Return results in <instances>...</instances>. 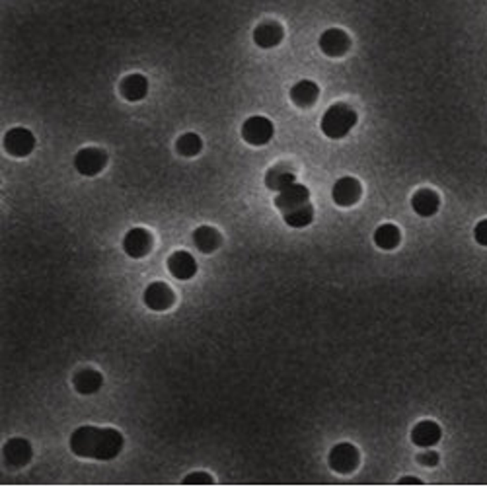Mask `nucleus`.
Segmentation results:
<instances>
[{
	"label": "nucleus",
	"mask_w": 487,
	"mask_h": 487,
	"mask_svg": "<svg viewBox=\"0 0 487 487\" xmlns=\"http://www.w3.org/2000/svg\"><path fill=\"white\" fill-rule=\"evenodd\" d=\"M440 207V197L433 189H417L411 197V209L416 211L419 216H433Z\"/></svg>",
	"instance_id": "obj_15"
},
{
	"label": "nucleus",
	"mask_w": 487,
	"mask_h": 487,
	"mask_svg": "<svg viewBox=\"0 0 487 487\" xmlns=\"http://www.w3.org/2000/svg\"><path fill=\"white\" fill-rule=\"evenodd\" d=\"M318 45L322 49V53L328 57H344L349 47H351V40L344 30L339 28H331L319 35Z\"/></svg>",
	"instance_id": "obj_7"
},
{
	"label": "nucleus",
	"mask_w": 487,
	"mask_h": 487,
	"mask_svg": "<svg viewBox=\"0 0 487 487\" xmlns=\"http://www.w3.org/2000/svg\"><path fill=\"white\" fill-rule=\"evenodd\" d=\"M401 234L396 224H382L375 230V244L380 250H394L398 248Z\"/></svg>",
	"instance_id": "obj_22"
},
{
	"label": "nucleus",
	"mask_w": 487,
	"mask_h": 487,
	"mask_svg": "<svg viewBox=\"0 0 487 487\" xmlns=\"http://www.w3.org/2000/svg\"><path fill=\"white\" fill-rule=\"evenodd\" d=\"M310 203V192L308 187L303 184H293L285 187L283 192H279V195L275 197V207L279 209L281 213H288L293 209H298Z\"/></svg>",
	"instance_id": "obj_10"
},
{
	"label": "nucleus",
	"mask_w": 487,
	"mask_h": 487,
	"mask_svg": "<svg viewBox=\"0 0 487 487\" xmlns=\"http://www.w3.org/2000/svg\"><path fill=\"white\" fill-rule=\"evenodd\" d=\"M143 300H144V304L151 308V310L162 312V310H168L170 306L174 304V300H176V296H174L172 288H170L166 283H162V281H154V283H151L148 287L144 288Z\"/></svg>",
	"instance_id": "obj_11"
},
{
	"label": "nucleus",
	"mask_w": 487,
	"mask_h": 487,
	"mask_svg": "<svg viewBox=\"0 0 487 487\" xmlns=\"http://www.w3.org/2000/svg\"><path fill=\"white\" fill-rule=\"evenodd\" d=\"M152 250V236L151 232L144 228H131L123 238V252L133 259L148 256Z\"/></svg>",
	"instance_id": "obj_9"
},
{
	"label": "nucleus",
	"mask_w": 487,
	"mask_h": 487,
	"mask_svg": "<svg viewBox=\"0 0 487 487\" xmlns=\"http://www.w3.org/2000/svg\"><path fill=\"white\" fill-rule=\"evenodd\" d=\"M121 94L127 102H141L148 94V78L143 74H129L121 80Z\"/></svg>",
	"instance_id": "obj_18"
},
{
	"label": "nucleus",
	"mask_w": 487,
	"mask_h": 487,
	"mask_svg": "<svg viewBox=\"0 0 487 487\" xmlns=\"http://www.w3.org/2000/svg\"><path fill=\"white\" fill-rule=\"evenodd\" d=\"M417 460H419V464H423V466L435 468L439 464V454L435 450H427V452H421V454L417 456Z\"/></svg>",
	"instance_id": "obj_27"
},
{
	"label": "nucleus",
	"mask_w": 487,
	"mask_h": 487,
	"mask_svg": "<svg viewBox=\"0 0 487 487\" xmlns=\"http://www.w3.org/2000/svg\"><path fill=\"white\" fill-rule=\"evenodd\" d=\"M71 450L80 458L113 460L123 450V435L117 429L104 427H78L71 435Z\"/></svg>",
	"instance_id": "obj_1"
},
{
	"label": "nucleus",
	"mask_w": 487,
	"mask_h": 487,
	"mask_svg": "<svg viewBox=\"0 0 487 487\" xmlns=\"http://www.w3.org/2000/svg\"><path fill=\"white\" fill-rule=\"evenodd\" d=\"M184 483L185 486H211L213 478L209 476L207 471H193L189 476H185Z\"/></svg>",
	"instance_id": "obj_25"
},
{
	"label": "nucleus",
	"mask_w": 487,
	"mask_h": 487,
	"mask_svg": "<svg viewBox=\"0 0 487 487\" xmlns=\"http://www.w3.org/2000/svg\"><path fill=\"white\" fill-rule=\"evenodd\" d=\"M295 182V170L291 168L288 164H277V166H273V168L265 174V185H267L271 192H283L285 187L293 185Z\"/></svg>",
	"instance_id": "obj_17"
},
{
	"label": "nucleus",
	"mask_w": 487,
	"mask_h": 487,
	"mask_svg": "<svg viewBox=\"0 0 487 487\" xmlns=\"http://www.w3.org/2000/svg\"><path fill=\"white\" fill-rule=\"evenodd\" d=\"M359 466V450L351 442H339L329 452V468L337 474H351Z\"/></svg>",
	"instance_id": "obj_6"
},
{
	"label": "nucleus",
	"mask_w": 487,
	"mask_h": 487,
	"mask_svg": "<svg viewBox=\"0 0 487 487\" xmlns=\"http://www.w3.org/2000/svg\"><path fill=\"white\" fill-rule=\"evenodd\" d=\"M399 483H401V486H409V483H411V486H419V483H421V479H419V478H409V476H408V478L399 479Z\"/></svg>",
	"instance_id": "obj_28"
},
{
	"label": "nucleus",
	"mask_w": 487,
	"mask_h": 487,
	"mask_svg": "<svg viewBox=\"0 0 487 487\" xmlns=\"http://www.w3.org/2000/svg\"><path fill=\"white\" fill-rule=\"evenodd\" d=\"M283 40V28L277 22H264L254 30V41L257 47L271 49L277 47Z\"/></svg>",
	"instance_id": "obj_19"
},
{
	"label": "nucleus",
	"mask_w": 487,
	"mask_h": 487,
	"mask_svg": "<svg viewBox=\"0 0 487 487\" xmlns=\"http://www.w3.org/2000/svg\"><path fill=\"white\" fill-rule=\"evenodd\" d=\"M201 148H203V141H201V136L195 135V133H185V135H182L177 139L176 143V151L180 152L182 156H187V158L197 156L201 152Z\"/></svg>",
	"instance_id": "obj_24"
},
{
	"label": "nucleus",
	"mask_w": 487,
	"mask_h": 487,
	"mask_svg": "<svg viewBox=\"0 0 487 487\" xmlns=\"http://www.w3.org/2000/svg\"><path fill=\"white\" fill-rule=\"evenodd\" d=\"M440 437H442L440 425L435 423V421H419V423L411 429V442H413L416 447H435L440 440Z\"/></svg>",
	"instance_id": "obj_14"
},
{
	"label": "nucleus",
	"mask_w": 487,
	"mask_h": 487,
	"mask_svg": "<svg viewBox=\"0 0 487 487\" xmlns=\"http://www.w3.org/2000/svg\"><path fill=\"white\" fill-rule=\"evenodd\" d=\"M4 148L8 154L16 156V158H24L30 156L35 148V136L32 131H28L24 127H14L10 129L8 133L4 135Z\"/></svg>",
	"instance_id": "obj_5"
},
{
	"label": "nucleus",
	"mask_w": 487,
	"mask_h": 487,
	"mask_svg": "<svg viewBox=\"0 0 487 487\" xmlns=\"http://www.w3.org/2000/svg\"><path fill=\"white\" fill-rule=\"evenodd\" d=\"M221 242H223V238L213 226H199L193 232V244L203 254H213L215 250H218Z\"/></svg>",
	"instance_id": "obj_21"
},
{
	"label": "nucleus",
	"mask_w": 487,
	"mask_h": 487,
	"mask_svg": "<svg viewBox=\"0 0 487 487\" xmlns=\"http://www.w3.org/2000/svg\"><path fill=\"white\" fill-rule=\"evenodd\" d=\"M2 452H4V460H6V464L14 466V468L25 466V464L32 460L33 454L32 445L25 439H22V437L10 439L8 442L4 445V448H2Z\"/></svg>",
	"instance_id": "obj_12"
},
{
	"label": "nucleus",
	"mask_w": 487,
	"mask_h": 487,
	"mask_svg": "<svg viewBox=\"0 0 487 487\" xmlns=\"http://www.w3.org/2000/svg\"><path fill=\"white\" fill-rule=\"evenodd\" d=\"M355 125H357V113L347 104L329 105L322 117V123H319L322 133L334 141L349 135Z\"/></svg>",
	"instance_id": "obj_2"
},
{
	"label": "nucleus",
	"mask_w": 487,
	"mask_h": 487,
	"mask_svg": "<svg viewBox=\"0 0 487 487\" xmlns=\"http://www.w3.org/2000/svg\"><path fill=\"white\" fill-rule=\"evenodd\" d=\"M273 135H275V127L264 115H254L242 125V139L254 146H264L271 141Z\"/></svg>",
	"instance_id": "obj_3"
},
{
	"label": "nucleus",
	"mask_w": 487,
	"mask_h": 487,
	"mask_svg": "<svg viewBox=\"0 0 487 487\" xmlns=\"http://www.w3.org/2000/svg\"><path fill=\"white\" fill-rule=\"evenodd\" d=\"M72 384H74V388H76L78 394L90 396V394H96L104 386V375L94 370V368H82L74 375Z\"/></svg>",
	"instance_id": "obj_16"
},
{
	"label": "nucleus",
	"mask_w": 487,
	"mask_h": 487,
	"mask_svg": "<svg viewBox=\"0 0 487 487\" xmlns=\"http://www.w3.org/2000/svg\"><path fill=\"white\" fill-rule=\"evenodd\" d=\"M283 218H285V223L291 228H304V226H308L314 221V207H312L310 203H306L303 207L293 209L288 213H283Z\"/></svg>",
	"instance_id": "obj_23"
},
{
	"label": "nucleus",
	"mask_w": 487,
	"mask_h": 487,
	"mask_svg": "<svg viewBox=\"0 0 487 487\" xmlns=\"http://www.w3.org/2000/svg\"><path fill=\"white\" fill-rule=\"evenodd\" d=\"M474 240L478 242L479 246L487 248V218H483V221H479V223L476 224V228H474Z\"/></svg>",
	"instance_id": "obj_26"
},
{
	"label": "nucleus",
	"mask_w": 487,
	"mask_h": 487,
	"mask_svg": "<svg viewBox=\"0 0 487 487\" xmlns=\"http://www.w3.org/2000/svg\"><path fill=\"white\" fill-rule=\"evenodd\" d=\"M168 269L172 273V277H176L180 281H187L197 273V262H195V257L189 252L180 250V252H174L168 257Z\"/></svg>",
	"instance_id": "obj_13"
},
{
	"label": "nucleus",
	"mask_w": 487,
	"mask_h": 487,
	"mask_svg": "<svg viewBox=\"0 0 487 487\" xmlns=\"http://www.w3.org/2000/svg\"><path fill=\"white\" fill-rule=\"evenodd\" d=\"M105 164H107V154L102 148H96V146L82 148L74 156V168L82 176H98L105 168Z\"/></svg>",
	"instance_id": "obj_4"
},
{
	"label": "nucleus",
	"mask_w": 487,
	"mask_h": 487,
	"mask_svg": "<svg viewBox=\"0 0 487 487\" xmlns=\"http://www.w3.org/2000/svg\"><path fill=\"white\" fill-rule=\"evenodd\" d=\"M318 84L312 82V80H300V82H296L295 86L291 88V100L298 107H308V105H312L318 100Z\"/></svg>",
	"instance_id": "obj_20"
},
{
	"label": "nucleus",
	"mask_w": 487,
	"mask_h": 487,
	"mask_svg": "<svg viewBox=\"0 0 487 487\" xmlns=\"http://www.w3.org/2000/svg\"><path fill=\"white\" fill-rule=\"evenodd\" d=\"M360 193H363V187H360L359 180L357 177H339L334 187H331V197H334V203L339 205V207H351L357 201L360 199Z\"/></svg>",
	"instance_id": "obj_8"
}]
</instances>
